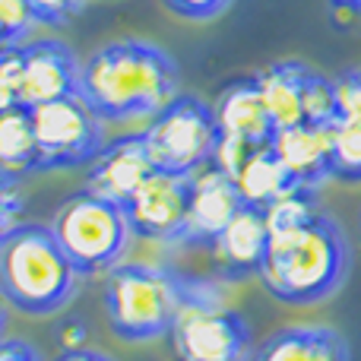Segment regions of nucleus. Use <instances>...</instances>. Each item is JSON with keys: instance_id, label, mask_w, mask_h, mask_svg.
I'll list each match as a JSON object with an SVG mask.
<instances>
[{"instance_id": "nucleus-1", "label": "nucleus", "mask_w": 361, "mask_h": 361, "mask_svg": "<svg viewBox=\"0 0 361 361\" xmlns=\"http://www.w3.org/2000/svg\"><path fill=\"white\" fill-rule=\"evenodd\" d=\"M80 95L105 124H127L156 118L180 95V73L171 54L159 44L124 38L102 44L82 61Z\"/></svg>"}, {"instance_id": "nucleus-2", "label": "nucleus", "mask_w": 361, "mask_h": 361, "mask_svg": "<svg viewBox=\"0 0 361 361\" xmlns=\"http://www.w3.org/2000/svg\"><path fill=\"white\" fill-rule=\"evenodd\" d=\"M349 267L352 250L343 225L330 212H320L301 228L269 235L260 282L282 305L311 307L345 286Z\"/></svg>"}, {"instance_id": "nucleus-3", "label": "nucleus", "mask_w": 361, "mask_h": 361, "mask_svg": "<svg viewBox=\"0 0 361 361\" xmlns=\"http://www.w3.org/2000/svg\"><path fill=\"white\" fill-rule=\"evenodd\" d=\"M82 273L54 238L51 225L25 222L0 244V292L29 317L63 311L80 292Z\"/></svg>"}, {"instance_id": "nucleus-4", "label": "nucleus", "mask_w": 361, "mask_h": 361, "mask_svg": "<svg viewBox=\"0 0 361 361\" xmlns=\"http://www.w3.org/2000/svg\"><path fill=\"white\" fill-rule=\"evenodd\" d=\"M184 276L152 263H118L108 269L105 314L124 343H152L171 333Z\"/></svg>"}, {"instance_id": "nucleus-5", "label": "nucleus", "mask_w": 361, "mask_h": 361, "mask_svg": "<svg viewBox=\"0 0 361 361\" xmlns=\"http://www.w3.org/2000/svg\"><path fill=\"white\" fill-rule=\"evenodd\" d=\"M171 343L180 361H247L250 330L244 317L222 301L216 282L184 279L171 324Z\"/></svg>"}, {"instance_id": "nucleus-6", "label": "nucleus", "mask_w": 361, "mask_h": 361, "mask_svg": "<svg viewBox=\"0 0 361 361\" xmlns=\"http://www.w3.org/2000/svg\"><path fill=\"white\" fill-rule=\"evenodd\" d=\"M51 231L82 276L114 269L133 238L124 206L102 200L89 190L63 200L51 219Z\"/></svg>"}, {"instance_id": "nucleus-7", "label": "nucleus", "mask_w": 361, "mask_h": 361, "mask_svg": "<svg viewBox=\"0 0 361 361\" xmlns=\"http://www.w3.org/2000/svg\"><path fill=\"white\" fill-rule=\"evenodd\" d=\"M143 143L156 171L190 178L212 162L219 143V124L212 105L197 95H175L149 127L143 130Z\"/></svg>"}, {"instance_id": "nucleus-8", "label": "nucleus", "mask_w": 361, "mask_h": 361, "mask_svg": "<svg viewBox=\"0 0 361 361\" xmlns=\"http://www.w3.org/2000/svg\"><path fill=\"white\" fill-rule=\"evenodd\" d=\"M38 146V171L80 169L105 149V121L86 105L82 95L29 108Z\"/></svg>"}, {"instance_id": "nucleus-9", "label": "nucleus", "mask_w": 361, "mask_h": 361, "mask_svg": "<svg viewBox=\"0 0 361 361\" xmlns=\"http://www.w3.org/2000/svg\"><path fill=\"white\" fill-rule=\"evenodd\" d=\"M19 61V105L38 108L48 102L80 95L82 61L61 38H35L16 48Z\"/></svg>"}, {"instance_id": "nucleus-10", "label": "nucleus", "mask_w": 361, "mask_h": 361, "mask_svg": "<svg viewBox=\"0 0 361 361\" xmlns=\"http://www.w3.org/2000/svg\"><path fill=\"white\" fill-rule=\"evenodd\" d=\"M187 200H190V178L152 171L124 203L130 231L146 241L180 244L187 225Z\"/></svg>"}, {"instance_id": "nucleus-11", "label": "nucleus", "mask_w": 361, "mask_h": 361, "mask_svg": "<svg viewBox=\"0 0 361 361\" xmlns=\"http://www.w3.org/2000/svg\"><path fill=\"white\" fill-rule=\"evenodd\" d=\"M152 171H156V165H152L149 152H146L143 133L118 137L111 143H105V149L89 162L86 190L124 206Z\"/></svg>"}, {"instance_id": "nucleus-12", "label": "nucleus", "mask_w": 361, "mask_h": 361, "mask_svg": "<svg viewBox=\"0 0 361 361\" xmlns=\"http://www.w3.org/2000/svg\"><path fill=\"white\" fill-rule=\"evenodd\" d=\"M241 193H238L235 180L225 171L200 169L190 175V200H187V225L180 244H197V247H209L219 238V231L231 222L238 209H241Z\"/></svg>"}, {"instance_id": "nucleus-13", "label": "nucleus", "mask_w": 361, "mask_h": 361, "mask_svg": "<svg viewBox=\"0 0 361 361\" xmlns=\"http://www.w3.org/2000/svg\"><path fill=\"white\" fill-rule=\"evenodd\" d=\"M269 228L267 216L257 206H241L231 216V222L219 231V238L209 244L212 263L219 276L228 282H241L247 276H260V267L267 260Z\"/></svg>"}, {"instance_id": "nucleus-14", "label": "nucleus", "mask_w": 361, "mask_h": 361, "mask_svg": "<svg viewBox=\"0 0 361 361\" xmlns=\"http://www.w3.org/2000/svg\"><path fill=\"white\" fill-rule=\"evenodd\" d=\"M247 361H352V349L333 326L295 324L267 336Z\"/></svg>"}, {"instance_id": "nucleus-15", "label": "nucleus", "mask_w": 361, "mask_h": 361, "mask_svg": "<svg viewBox=\"0 0 361 361\" xmlns=\"http://www.w3.org/2000/svg\"><path fill=\"white\" fill-rule=\"evenodd\" d=\"M273 152L286 165L288 178L301 187L317 190L324 180H330V127L317 124H295L286 130H276L269 140Z\"/></svg>"}, {"instance_id": "nucleus-16", "label": "nucleus", "mask_w": 361, "mask_h": 361, "mask_svg": "<svg viewBox=\"0 0 361 361\" xmlns=\"http://www.w3.org/2000/svg\"><path fill=\"white\" fill-rule=\"evenodd\" d=\"M212 114H216L222 137L244 140L250 146H269V140L276 133L254 80H238L231 86H225V92L212 105Z\"/></svg>"}, {"instance_id": "nucleus-17", "label": "nucleus", "mask_w": 361, "mask_h": 361, "mask_svg": "<svg viewBox=\"0 0 361 361\" xmlns=\"http://www.w3.org/2000/svg\"><path fill=\"white\" fill-rule=\"evenodd\" d=\"M301 80H305V63H295V61L273 63V67L260 70L254 76L276 130L305 124V114H301Z\"/></svg>"}, {"instance_id": "nucleus-18", "label": "nucleus", "mask_w": 361, "mask_h": 361, "mask_svg": "<svg viewBox=\"0 0 361 361\" xmlns=\"http://www.w3.org/2000/svg\"><path fill=\"white\" fill-rule=\"evenodd\" d=\"M235 187L241 193L244 206L267 209L276 197H282L288 187H295V180L288 178L286 165L279 162L273 146H257L247 156V162L241 165V171L235 175Z\"/></svg>"}, {"instance_id": "nucleus-19", "label": "nucleus", "mask_w": 361, "mask_h": 361, "mask_svg": "<svg viewBox=\"0 0 361 361\" xmlns=\"http://www.w3.org/2000/svg\"><path fill=\"white\" fill-rule=\"evenodd\" d=\"M0 171L23 178L38 171V146L32 111L23 105L0 111Z\"/></svg>"}, {"instance_id": "nucleus-20", "label": "nucleus", "mask_w": 361, "mask_h": 361, "mask_svg": "<svg viewBox=\"0 0 361 361\" xmlns=\"http://www.w3.org/2000/svg\"><path fill=\"white\" fill-rule=\"evenodd\" d=\"M320 200H317V190L314 187H288L282 197H276L273 203L263 209L267 216V228L269 235H279V231H292V228H301L307 225L314 216H320Z\"/></svg>"}, {"instance_id": "nucleus-21", "label": "nucleus", "mask_w": 361, "mask_h": 361, "mask_svg": "<svg viewBox=\"0 0 361 361\" xmlns=\"http://www.w3.org/2000/svg\"><path fill=\"white\" fill-rule=\"evenodd\" d=\"M330 178L361 184V127L343 118L330 124Z\"/></svg>"}, {"instance_id": "nucleus-22", "label": "nucleus", "mask_w": 361, "mask_h": 361, "mask_svg": "<svg viewBox=\"0 0 361 361\" xmlns=\"http://www.w3.org/2000/svg\"><path fill=\"white\" fill-rule=\"evenodd\" d=\"M301 114H305V124L317 127H330L339 118L336 86L333 80L314 73L311 67H305V80H301Z\"/></svg>"}, {"instance_id": "nucleus-23", "label": "nucleus", "mask_w": 361, "mask_h": 361, "mask_svg": "<svg viewBox=\"0 0 361 361\" xmlns=\"http://www.w3.org/2000/svg\"><path fill=\"white\" fill-rule=\"evenodd\" d=\"M19 225H25L23 178L10 175V171H0V244H4Z\"/></svg>"}, {"instance_id": "nucleus-24", "label": "nucleus", "mask_w": 361, "mask_h": 361, "mask_svg": "<svg viewBox=\"0 0 361 361\" xmlns=\"http://www.w3.org/2000/svg\"><path fill=\"white\" fill-rule=\"evenodd\" d=\"M35 25L38 23L29 0H0V35L10 48H19V44L29 42Z\"/></svg>"}, {"instance_id": "nucleus-25", "label": "nucleus", "mask_w": 361, "mask_h": 361, "mask_svg": "<svg viewBox=\"0 0 361 361\" xmlns=\"http://www.w3.org/2000/svg\"><path fill=\"white\" fill-rule=\"evenodd\" d=\"M333 86H336L339 118L361 127V70H345V73H339L336 80H333Z\"/></svg>"}, {"instance_id": "nucleus-26", "label": "nucleus", "mask_w": 361, "mask_h": 361, "mask_svg": "<svg viewBox=\"0 0 361 361\" xmlns=\"http://www.w3.org/2000/svg\"><path fill=\"white\" fill-rule=\"evenodd\" d=\"M82 4L86 0H29L32 13H35V23L51 25V29H63L82 10Z\"/></svg>"}, {"instance_id": "nucleus-27", "label": "nucleus", "mask_w": 361, "mask_h": 361, "mask_svg": "<svg viewBox=\"0 0 361 361\" xmlns=\"http://www.w3.org/2000/svg\"><path fill=\"white\" fill-rule=\"evenodd\" d=\"M169 10L180 19H193V23H206V19L222 16L231 6V0H165Z\"/></svg>"}, {"instance_id": "nucleus-28", "label": "nucleus", "mask_w": 361, "mask_h": 361, "mask_svg": "<svg viewBox=\"0 0 361 361\" xmlns=\"http://www.w3.org/2000/svg\"><path fill=\"white\" fill-rule=\"evenodd\" d=\"M19 105V61L16 48L0 57V111Z\"/></svg>"}, {"instance_id": "nucleus-29", "label": "nucleus", "mask_w": 361, "mask_h": 361, "mask_svg": "<svg viewBox=\"0 0 361 361\" xmlns=\"http://www.w3.org/2000/svg\"><path fill=\"white\" fill-rule=\"evenodd\" d=\"M86 339H89V330H86V324H80V320H67V324L57 326V343H61L63 352L86 349Z\"/></svg>"}, {"instance_id": "nucleus-30", "label": "nucleus", "mask_w": 361, "mask_h": 361, "mask_svg": "<svg viewBox=\"0 0 361 361\" xmlns=\"http://www.w3.org/2000/svg\"><path fill=\"white\" fill-rule=\"evenodd\" d=\"M0 361H42L25 339H0Z\"/></svg>"}, {"instance_id": "nucleus-31", "label": "nucleus", "mask_w": 361, "mask_h": 361, "mask_svg": "<svg viewBox=\"0 0 361 361\" xmlns=\"http://www.w3.org/2000/svg\"><path fill=\"white\" fill-rule=\"evenodd\" d=\"M54 361H111L102 352H92V349H80V352H61Z\"/></svg>"}, {"instance_id": "nucleus-32", "label": "nucleus", "mask_w": 361, "mask_h": 361, "mask_svg": "<svg viewBox=\"0 0 361 361\" xmlns=\"http://www.w3.org/2000/svg\"><path fill=\"white\" fill-rule=\"evenodd\" d=\"M336 10H352V13H361V0H330Z\"/></svg>"}, {"instance_id": "nucleus-33", "label": "nucleus", "mask_w": 361, "mask_h": 361, "mask_svg": "<svg viewBox=\"0 0 361 361\" xmlns=\"http://www.w3.org/2000/svg\"><path fill=\"white\" fill-rule=\"evenodd\" d=\"M6 298H4V292H0V339H4V330H6Z\"/></svg>"}, {"instance_id": "nucleus-34", "label": "nucleus", "mask_w": 361, "mask_h": 361, "mask_svg": "<svg viewBox=\"0 0 361 361\" xmlns=\"http://www.w3.org/2000/svg\"><path fill=\"white\" fill-rule=\"evenodd\" d=\"M6 51H13V48H10V44H6V42H4V35H0V57H4Z\"/></svg>"}, {"instance_id": "nucleus-35", "label": "nucleus", "mask_w": 361, "mask_h": 361, "mask_svg": "<svg viewBox=\"0 0 361 361\" xmlns=\"http://www.w3.org/2000/svg\"><path fill=\"white\" fill-rule=\"evenodd\" d=\"M358 225H361V216H358Z\"/></svg>"}]
</instances>
